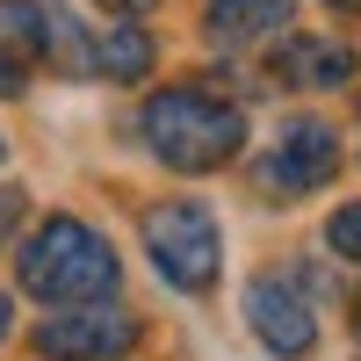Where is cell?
I'll use <instances>...</instances> for the list:
<instances>
[{
	"label": "cell",
	"instance_id": "obj_1",
	"mask_svg": "<svg viewBox=\"0 0 361 361\" xmlns=\"http://www.w3.org/2000/svg\"><path fill=\"white\" fill-rule=\"evenodd\" d=\"M145 145L173 173H217L246 145V116L217 94H202V87H166L145 102Z\"/></svg>",
	"mask_w": 361,
	"mask_h": 361
},
{
	"label": "cell",
	"instance_id": "obj_2",
	"mask_svg": "<svg viewBox=\"0 0 361 361\" xmlns=\"http://www.w3.org/2000/svg\"><path fill=\"white\" fill-rule=\"evenodd\" d=\"M22 289L44 296V304H94V296H116V253L94 224L80 217H51L29 231V246L15 253Z\"/></svg>",
	"mask_w": 361,
	"mask_h": 361
},
{
	"label": "cell",
	"instance_id": "obj_3",
	"mask_svg": "<svg viewBox=\"0 0 361 361\" xmlns=\"http://www.w3.org/2000/svg\"><path fill=\"white\" fill-rule=\"evenodd\" d=\"M145 253H152V267L173 289L202 296L224 267V238H217V217L202 202H159V209H145Z\"/></svg>",
	"mask_w": 361,
	"mask_h": 361
},
{
	"label": "cell",
	"instance_id": "obj_4",
	"mask_svg": "<svg viewBox=\"0 0 361 361\" xmlns=\"http://www.w3.org/2000/svg\"><path fill=\"white\" fill-rule=\"evenodd\" d=\"M37 340L58 361H116V354L137 340V325H130V311H116L109 296H94V304H58Z\"/></svg>",
	"mask_w": 361,
	"mask_h": 361
},
{
	"label": "cell",
	"instance_id": "obj_5",
	"mask_svg": "<svg viewBox=\"0 0 361 361\" xmlns=\"http://www.w3.org/2000/svg\"><path fill=\"white\" fill-rule=\"evenodd\" d=\"M333 173H340V137H333V123L304 116V123H289L282 145L260 159V188H267V195H311V188H325Z\"/></svg>",
	"mask_w": 361,
	"mask_h": 361
},
{
	"label": "cell",
	"instance_id": "obj_6",
	"mask_svg": "<svg viewBox=\"0 0 361 361\" xmlns=\"http://www.w3.org/2000/svg\"><path fill=\"white\" fill-rule=\"evenodd\" d=\"M246 318L267 340V354H282V361H304L318 347V318H311L304 296H296V282H282V275H260L246 289Z\"/></svg>",
	"mask_w": 361,
	"mask_h": 361
},
{
	"label": "cell",
	"instance_id": "obj_7",
	"mask_svg": "<svg viewBox=\"0 0 361 361\" xmlns=\"http://www.w3.org/2000/svg\"><path fill=\"white\" fill-rule=\"evenodd\" d=\"M289 15H296V0H209V44H224V51L267 44L289 29Z\"/></svg>",
	"mask_w": 361,
	"mask_h": 361
},
{
	"label": "cell",
	"instance_id": "obj_8",
	"mask_svg": "<svg viewBox=\"0 0 361 361\" xmlns=\"http://www.w3.org/2000/svg\"><path fill=\"white\" fill-rule=\"evenodd\" d=\"M275 73H282L289 87H347V80H354V51H347L340 37H282Z\"/></svg>",
	"mask_w": 361,
	"mask_h": 361
},
{
	"label": "cell",
	"instance_id": "obj_9",
	"mask_svg": "<svg viewBox=\"0 0 361 361\" xmlns=\"http://www.w3.org/2000/svg\"><path fill=\"white\" fill-rule=\"evenodd\" d=\"M94 73L102 80H145L152 73V37L123 15V22H109L102 37H94Z\"/></svg>",
	"mask_w": 361,
	"mask_h": 361
},
{
	"label": "cell",
	"instance_id": "obj_10",
	"mask_svg": "<svg viewBox=\"0 0 361 361\" xmlns=\"http://www.w3.org/2000/svg\"><path fill=\"white\" fill-rule=\"evenodd\" d=\"M44 58H51V66L66 73V80H87V73H94V44L80 37V22H73L66 8H51V37H44Z\"/></svg>",
	"mask_w": 361,
	"mask_h": 361
},
{
	"label": "cell",
	"instance_id": "obj_11",
	"mask_svg": "<svg viewBox=\"0 0 361 361\" xmlns=\"http://www.w3.org/2000/svg\"><path fill=\"white\" fill-rule=\"evenodd\" d=\"M325 246H333L340 260H361V202L333 209V224H325Z\"/></svg>",
	"mask_w": 361,
	"mask_h": 361
},
{
	"label": "cell",
	"instance_id": "obj_12",
	"mask_svg": "<svg viewBox=\"0 0 361 361\" xmlns=\"http://www.w3.org/2000/svg\"><path fill=\"white\" fill-rule=\"evenodd\" d=\"M29 66H37V58H22L8 37H0V94H22V87H29Z\"/></svg>",
	"mask_w": 361,
	"mask_h": 361
},
{
	"label": "cell",
	"instance_id": "obj_13",
	"mask_svg": "<svg viewBox=\"0 0 361 361\" xmlns=\"http://www.w3.org/2000/svg\"><path fill=\"white\" fill-rule=\"evenodd\" d=\"M15 224H22V188H0V246L15 238Z\"/></svg>",
	"mask_w": 361,
	"mask_h": 361
},
{
	"label": "cell",
	"instance_id": "obj_14",
	"mask_svg": "<svg viewBox=\"0 0 361 361\" xmlns=\"http://www.w3.org/2000/svg\"><path fill=\"white\" fill-rule=\"evenodd\" d=\"M102 8H109V15H152L159 0H102Z\"/></svg>",
	"mask_w": 361,
	"mask_h": 361
},
{
	"label": "cell",
	"instance_id": "obj_15",
	"mask_svg": "<svg viewBox=\"0 0 361 361\" xmlns=\"http://www.w3.org/2000/svg\"><path fill=\"white\" fill-rule=\"evenodd\" d=\"M8 325H15V318H8V296H0V340H8Z\"/></svg>",
	"mask_w": 361,
	"mask_h": 361
},
{
	"label": "cell",
	"instance_id": "obj_16",
	"mask_svg": "<svg viewBox=\"0 0 361 361\" xmlns=\"http://www.w3.org/2000/svg\"><path fill=\"white\" fill-rule=\"evenodd\" d=\"M333 8H361V0H333Z\"/></svg>",
	"mask_w": 361,
	"mask_h": 361
},
{
	"label": "cell",
	"instance_id": "obj_17",
	"mask_svg": "<svg viewBox=\"0 0 361 361\" xmlns=\"http://www.w3.org/2000/svg\"><path fill=\"white\" fill-rule=\"evenodd\" d=\"M354 333H361V304H354Z\"/></svg>",
	"mask_w": 361,
	"mask_h": 361
},
{
	"label": "cell",
	"instance_id": "obj_18",
	"mask_svg": "<svg viewBox=\"0 0 361 361\" xmlns=\"http://www.w3.org/2000/svg\"><path fill=\"white\" fill-rule=\"evenodd\" d=\"M0 159H8V137H0Z\"/></svg>",
	"mask_w": 361,
	"mask_h": 361
},
{
	"label": "cell",
	"instance_id": "obj_19",
	"mask_svg": "<svg viewBox=\"0 0 361 361\" xmlns=\"http://www.w3.org/2000/svg\"><path fill=\"white\" fill-rule=\"evenodd\" d=\"M51 361H58V354H51Z\"/></svg>",
	"mask_w": 361,
	"mask_h": 361
}]
</instances>
